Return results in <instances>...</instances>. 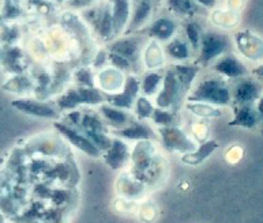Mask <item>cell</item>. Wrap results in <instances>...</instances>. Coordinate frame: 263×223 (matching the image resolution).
I'll return each mask as SVG.
<instances>
[{
  "instance_id": "obj_1",
  "label": "cell",
  "mask_w": 263,
  "mask_h": 223,
  "mask_svg": "<svg viewBox=\"0 0 263 223\" xmlns=\"http://www.w3.org/2000/svg\"><path fill=\"white\" fill-rule=\"evenodd\" d=\"M133 174L137 180L147 187H154L166 173V162L158 154L152 140H139L131 153Z\"/></svg>"
},
{
  "instance_id": "obj_2",
  "label": "cell",
  "mask_w": 263,
  "mask_h": 223,
  "mask_svg": "<svg viewBox=\"0 0 263 223\" xmlns=\"http://www.w3.org/2000/svg\"><path fill=\"white\" fill-rule=\"evenodd\" d=\"M190 102H206L217 108L228 106L232 104V91L229 85L221 76H210L202 79L193 90L190 91L187 98Z\"/></svg>"
},
{
  "instance_id": "obj_3",
  "label": "cell",
  "mask_w": 263,
  "mask_h": 223,
  "mask_svg": "<svg viewBox=\"0 0 263 223\" xmlns=\"http://www.w3.org/2000/svg\"><path fill=\"white\" fill-rule=\"evenodd\" d=\"M82 16L85 22L91 28L96 37L99 38V41L110 43L112 39L116 38L109 0L85 8Z\"/></svg>"
},
{
  "instance_id": "obj_4",
  "label": "cell",
  "mask_w": 263,
  "mask_h": 223,
  "mask_svg": "<svg viewBox=\"0 0 263 223\" xmlns=\"http://www.w3.org/2000/svg\"><path fill=\"white\" fill-rule=\"evenodd\" d=\"M105 94L97 87H71L60 94L55 101L60 110H74L79 105H101Z\"/></svg>"
},
{
  "instance_id": "obj_5",
  "label": "cell",
  "mask_w": 263,
  "mask_h": 223,
  "mask_svg": "<svg viewBox=\"0 0 263 223\" xmlns=\"http://www.w3.org/2000/svg\"><path fill=\"white\" fill-rule=\"evenodd\" d=\"M147 37V35H146ZM146 37L143 35L127 34L120 38L112 39L108 45L106 51L118 53L122 57L127 59L135 68V74H138L141 68L143 67L142 63V52L146 45Z\"/></svg>"
},
{
  "instance_id": "obj_6",
  "label": "cell",
  "mask_w": 263,
  "mask_h": 223,
  "mask_svg": "<svg viewBox=\"0 0 263 223\" xmlns=\"http://www.w3.org/2000/svg\"><path fill=\"white\" fill-rule=\"evenodd\" d=\"M184 98H187V94L183 90L180 82L177 80L172 68L169 67L164 74L161 90L158 91L157 97H156V105L162 109H171L177 112L180 109Z\"/></svg>"
},
{
  "instance_id": "obj_7",
  "label": "cell",
  "mask_w": 263,
  "mask_h": 223,
  "mask_svg": "<svg viewBox=\"0 0 263 223\" xmlns=\"http://www.w3.org/2000/svg\"><path fill=\"white\" fill-rule=\"evenodd\" d=\"M229 48V38L222 33L204 32L200 41L199 55H198L195 64L198 66H209L213 60H217Z\"/></svg>"
},
{
  "instance_id": "obj_8",
  "label": "cell",
  "mask_w": 263,
  "mask_h": 223,
  "mask_svg": "<svg viewBox=\"0 0 263 223\" xmlns=\"http://www.w3.org/2000/svg\"><path fill=\"white\" fill-rule=\"evenodd\" d=\"M12 108L28 114L30 117L47 118V120H58L60 116V109L56 104L39 99V98H18L11 102Z\"/></svg>"
},
{
  "instance_id": "obj_9",
  "label": "cell",
  "mask_w": 263,
  "mask_h": 223,
  "mask_svg": "<svg viewBox=\"0 0 263 223\" xmlns=\"http://www.w3.org/2000/svg\"><path fill=\"white\" fill-rule=\"evenodd\" d=\"M157 132L161 136L162 145L166 151H179V153L187 154L197 149L195 141L191 140L189 135L179 127H158Z\"/></svg>"
},
{
  "instance_id": "obj_10",
  "label": "cell",
  "mask_w": 263,
  "mask_h": 223,
  "mask_svg": "<svg viewBox=\"0 0 263 223\" xmlns=\"http://www.w3.org/2000/svg\"><path fill=\"white\" fill-rule=\"evenodd\" d=\"M139 91H141V82L138 80L135 75L128 74L126 76V83H124L123 90L116 94H105V102L120 109H133L134 104L139 97L138 95Z\"/></svg>"
},
{
  "instance_id": "obj_11",
  "label": "cell",
  "mask_w": 263,
  "mask_h": 223,
  "mask_svg": "<svg viewBox=\"0 0 263 223\" xmlns=\"http://www.w3.org/2000/svg\"><path fill=\"white\" fill-rule=\"evenodd\" d=\"M55 128L59 131L60 135H62L66 140L70 141L74 147H77V149L83 151V153L87 154V155L96 158L101 155V151L97 149V146H96L89 137L85 136L77 127L70 126V124H67V123L64 121H55Z\"/></svg>"
},
{
  "instance_id": "obj_12",
  "label": "cell",
  "mask_w": 263,
  "mask_h": 223,
  "mask_svg": "<svg viewBox=\"0 0 263 223\" xmlns=\"http://www.w3.org/2000/svg\"><path fill=\"white\" fill-rule=\"evenodd\" d=\"M235 44L240 55L251 62L263 60V38L250 30H240L235 34Z\"/></svg>"
},
{
  "instance_id": "obj_13",
  "label": "cell",
  "mask_w": 263,
  "mask_h": 223,
  "mask_svg": "<svg viewBox=\"0 0 263 223\" xmlns=\"http://www.w3.org/2000/svg\"><path fill=\"white\" fill-rule=\"evenodd\" d=\"M263 87L258 80L250 78H240L232 91L233 105H254L262 97Z\"/></svg>"
},
{
  "instance_id": "obj_14",
  "label": "cell",
  "mask_w": 263,
  "mask_h": 223,
  "mask_svg": "<svg viewBox=\"0 0 263 223\" xmlns=\"http://www.w3.org/2000/svg\"><path fill=\"white\" fill-rule=\"evenodd\" d=\"M124 83H126V76L123 71L112 66L105 67L96 74V86L104 94H116L122 91Z\"/></svg>"
},
{
  "instance_id": "obj_15",
  "label": "cell",
  "mask_w": 263,
  "mask_h": 223,
  "mask_svg": "<svg viewBox=\"0 0 263 223\" xmlns=\"http://www.w3.org/2000/svg\"><path fill=\"white\" fill-rule=\"evenodd\" d=\"M158 0H133V11L130 22L127 25L124 35L134 34L145 26L154 12V7Z\"/></svg>"
},
{
  "instance_id": "obj_16",
  "label": "cell",
  "mask_w": 263,
  "mask_h": 223,
  "mask_svg": "<svg viewBox=\"0 0 263 223\" xmlns=\"http://www.w3.org/2000/svg\"><path fill=\"white\" fill-rule=\"evenodd\" d=\"M110 135L123 137L127 140H153L157 137L156 131L145 121V120H135L120 129H109Z\"/></svg>"
},
{
  "instance_id": "obj_17",
  "label": "cell",
  "mask_w": 263,
  "mask_h": 223,
  "mask_svg": "<svg viewBox=\"0 0 263 223\" xmlns=\"http://www.w3.org/2000/svg\"><path fill=\"white\" fill-rule=\"evenodd\" d=\"M176 21L173 18H169V16H160L150 24L145 33L150 39H156L158 43H168L169 39L176 37Z\"/></svg>"
},
{
  "instance_id": "obj_18",
  "label": "cell",
  "mask_w": 263,
  "mask_h": 223,
  "mask_svg": "<svg viewBox=\"0 0 263 223\" xmlns=\"http://www.w3.org/2000/svg\"><path fill=\"white\" fill-rule=\"evenodd\" d=\"M213 70L216 71L217 74L222 75V76L229 79L244 78L248 74L247 67L241 63V60L237 59L232 53L222 55L221 57H218L214 66H213Z\"/></svg>"
},
{
  "instance_id": "obj_19",
  "label": "cell",
  "mask_w": 263,
  "mask_h": 223,
  "mask_svg": "<svg viewBox=\"0 0 263 223\" xmlns=\"http://www.w3.org/2000/svg\"><path fill=\"white\" fill-rule=\"evenodd\" d=\"M112 19H114L115 35L119 37L126 32L133 11V0H109Z\"/></svg>"
},
{
  "instance_id": "obj_20",
  "label": "cell",
  "mask_w": 263,
  "mask_h": 223,
  "mask_svg": "<svg viewBox=\"0 0 263 223\" xmlns=\"http://www.w3.org/2000/svg\"><path fill=\"white\" fill-rule=\"evenodd\" d=\"M142 63L146 70L158 71L165 67V51L161 43L149 39L142 52Z\"/></svg>"
},
{
  "instance_id": "obj_21",
  "label": "cell",
  "mask_w": 263,
  "mask_h": 223,
  "mask_svg": "<svg viewBox=\"0 0 263 223\" xmlns=\"http://www.w3.org/2000/svg\"><path fill=\"white\" fill-rule=\"evenodd\" d=\"M235 117L228 123L229 127H240V128L252 129L256 128L260 121L259 113L254 105H233Z\"/></svg>"
},
{
  "instance_id": "obj_22",
  "label": "cell",
  "mask_w": 263,
  "mask_h": 223,
  "mask_svg": "<svg viewBox=\"0 0 263 223\" xmlns=\"http://www.w3.org/2000/svg\"><path fill=\"white\" fill-rule=\"evenodd\" d=\"M100 114H101L102 120L106 121V124L112 129L124 128L134 120L133 116L127 110L112 106L106 102L100 105Z\"/></svg>"
},
{
  "instance_id": "obj_23",
  "label": "cell",
  "mask_w": 263,
  "mask_h": 223,
  "mask_svg": "<svg viewBox=\"0 0 263 223\" xmlns=\"http://www.w3.org/2000/svg\"><path fill=\"white\" fill-rule=\"evenodd\" d=\"M105 162L109 165L112 169H122L124 165L128 162L131 158V153L128 150V146L119 137H114L110 143L109 149L105 151Z\"/></svg>"
},
{
  "instance_id": "obj_24",
  "label": "cell",
  "mask_w": 263,
  "mask_h": 223,
  "mask_svg": "<svg viewBox=\"0 0 263 223\" xmlns=\"http://www.w3.org/2000/svg\"><path fill=\"white\" fill-rule=\"evenodd\" d=\"M146 185L142 184L141 181L137 180L131 173H124L119 177L118 180V192L119 195L124 197V199L138 200L145 196Z\"/></svg>"
},
{
  "instance_id": "obj_25",
  "label": "cell",
  "mask_w": 263,
  "mask_h": 223,
  "mask_svg": "<svg viewBox=\"0 0 263 223\" xmlns=\"http://www.w3.org/2000/svg\"><path fill=\"white\" fill-rule=\"evenodd\" d=\"M165 6L173 15L181 16L185 19L204 14V8L200 7L194 0H165Z\"/></svg>"
},
{
  "instance_id": "obj_26",
  "label": "cell",
  "mask_w": 263,
  "mask_h": 223,
  "mask_svg": "<svg viewBox=\"0 0 263 223\" xmlns=\"http://www.w3.org/2000/svg\"><path fill=\"white\" fill-rule=\"evenodd\" d=\"M172 71L176 75L177 80L180 82L183 90L187 95L191 91L193 83L199 72V66L198 64H187V63H176L171 66Z\"/></svg>"
},
{
  "instance_id": "obj_27",
  "label": "cell",
  "mask_w": 263,
  "mask_h": 223,
  "mask_svg": "<svg viewBox=\"0 0 263 223\" xmlns=\"http://www.w3.org/2000/svg\"><path fill=\"white\" fill-rule=\"evenodd\" d=\"M164 51L165 55H168L175 62H185L193 55V49L187 43V39L179 38V37H173L172 39H169Z\"/></svg>"
},
{
  "instance_id": "obj_28",
  "label": "cell",
  "mask_w": 263,
  "mask_h": 223,
  "mask_svg": "<svg viewBox=\"0 0 263 223\" xmlns=\"http://www.w3.org/2000/svg\"><path fill=\"white\" fill-rule=\"evenodd\" d=\"M25 53L21 51L20 48L8 47L7 49H3V62L4 67L11 71V74H24L25 71ZM0 62V63H2Z\"/></svg>"
},
{
  "instance_id": "obj_29",
  "label": "cell",
  "mask_w": 263,
  "mask_h": 223,
  "mask_svg": "<svg viewBox=\"0 0 263 223\" xmlns=\"http://www.w3.org/2000/svg\"><path fill=\"white\" fill-rule=\"evenodd\" d=\"M217 149H218V143L216 140H206L199 146V149H195L191 153L184 154L181 157V162L187 165H199L203 160H206V158L210 157Z\"/></svg>"
},
{
  "instance_id": "obj_30",
  "label": "cell",
  "mask_w": 263,
  "mask_h": 223,
  "mask_svg": "<svg viewBox=\"0 0 263 223\" xmlns=\"http://www.w3.org/2000/svg\"><path fill=\"white\" fill-rule=\"evenodd\" d=\"M164 74L160 71H149L143 75L141 80V93L145 97H153L157 95L158 91L161 90Z\"/></svg>"
},
{
  "instance_id": "obj_31",
  "label": "cell",
  "mask_w": 263,
  "mask_h": 223,
  "mask_svg": "<svg viewBox=\"0 0 263 223\" xmlns=\"http://www.w3.org/2000/svg\"><path fill=\"white\" fill-rule=\"evenodd\" d=\"M4 89L8 91H11V93H15V94L18 95H28L34 93L35 85L34 80L29 78L28 75L18 74L6 83Z\"/></svg>"
},
{
  "instance_id": "obj_32",
  "label": "cell",
  "mask_w": 263,
  "mask_h": 223,
  "mask_svg": "<svg viewBox=\"0 0 263 223\" xmlns=\"http://www.w3.org/2000/svg\"><path fill=\"white\" fill-rule=\"evenodd\" d=\"M183 30H184L185 39L190 44V47L193 49V52L199 51L200 41H202V35H203V29L202 25L198 21L189 18L183 22Z\"/></svg>"
},
{
  "instance_id": "obj_33",
  "label": "cell",
  "mask_w": 263,
  "mask_h": 223,
  "mask_svg": "<svg viewBox=\"0 0 263 223\" xmlns=\"http://www.w3.org/2000/svg\"><path fill=\"white\" fill-rule=\"evenodd\" d=\"M185 109L199 118H217L222 116V110L206 102H190L185 104Z\"/></svg>"
},
{
  "instance_id": "obj_34",
  "label": "cell",
  "mask_w": 263,
  "mask_h": 223,
  "mask_svg": "<svg viewBox=\"0 0 263 223\" xmlns=\"http://www.w3.org/2000/svg\"><path fill=\"white\" fill-rule=\"evenodd\" d=\"M210 19L216 26L221 29H233L239 24V12L233 10H214Z\"/></svg>"
},
{
  "instance_id": "obj_35",
  "label": "cell",
  "mask_w": 263,
  "mask_h": 223,
  "mask_svg": "<svg viewBox=\"0 0 263 223\" xmlns=\"http://www.w3.org/2000/svg\"><path fill=\"white\" fill-rule=\"evenodd\" d=\"M72 80L75 85L82 87H97L96 86V74L91 67H79L72 72Z\"/></svg>"
},
{
  "instance_id": "obj_36",
  "label": "cell",
  "mask_w": 263,
  "mask_h": 223,
  "mask_svg": "<svg viewBox=\"0 0 263 223\" xmlns=\"http://www.w3.org/2000/svg\"><path fill=\"white\" fill-rule=\"evenodd\" d=\"M152 121L158 127H166V126H175L177 120V112L171 109H162L156 106L153 114H152Z\"/></svg>"
},
{
  "instance_id": "obj_37",
  "label": "cell",
  "mask_w": 263,
  "mask_h": 223,
  "mask_svg": "<svg viewBox=\"0 0 263 223\" xmlns=\"http://www.w3.org/2000/svg\"><path fill=\"white\" fill-rule=\"evenodd\" d=\"M154 109H156V106L153 105V102L150 101L149 97H145V95H139L135 104H134V112H135V116L138 117V120L150 118Z\"/></svg>"
},
{
  "instance_id": "obj_38",
  "label": "cell",
  "mask_w": 263,
  "mask_h": 223,
  "mask_svg": "<svg viewBox=\"0 0 263 223\" xmlns=\"http://www.w3.org/2000/svg\"><path fill=\"white\" fill-rule=\"evenodd\" d=\"M191 129H193V133L195 139L199 141H206V137H208L209 128L206 123L197 121L191 124Z\"/></svg>"
},
{
  "instance_id": "obj_39",
  "label": "cell",
  "mask_w": 263,
  "mask_h": 223,
  "mask_svg": "<svg viewBox=\"0 0 263 223\" xmlns=\"http://www.w3.org/2000/svg\"><path fill=\"white\" fill-rule=\"evenodd\" d=\"M139 218L143 222H152L156 219V208L153 204H143L139 210Z\"/></svg>"
},
{
  "instance_id": "obj_40",
  "label": "cell",
  "mask_w": 263,
  "mask_h": 223,
  "mask_svg": "<svg viewBox=\"0 0 263 223\" xmlns=\"http://www.w3.org/2000/svg\"><path fill=\"white\" fill-rule=\"evenodd\" d=\"M99 3V0H68L67 6L72 10H85Z\"/></svg>"
},
{
  "instance_id": "obj_41",
  "label": "cell",
  "mask_w": 263,
  "mask_h": 223,
  "mask_svg": "<svg viewBox=\"0 0 263 223\" xmlns=\"http://www.w3.org/2000/svg\"><path fill=\"white\" fill-rule=\"evenodd\" d=\"M106 63H109L108 62V51H99L93 57V68H97V70H102L104 67H105Z\"/></svg>"
},
{
  "instance_id": "obj_42",
  "label": "cell",
  "mask_w": 263,
  "mask_h": 223,
  "mask_svg": "<svg viewBox=\"0 0 263 223\" xmlns=\"http://www.w3.org/2000/svg\"><path fill=\"white\" fill-rule=\"evenodd\" d=\"M194 2L204 10H212L217 6V0H194Z\"/></svg>"
},
{
  "instance_id": "obj_43",
  "label": "cell",
  "mask_w": 263,
  "mask_h": 223,
  "mask_svg": "<svg viewBox=\"0 0 263 223\" xmlns=\"http://www.w3.org/2000/svg\"><path fill=\"white\" fill-rule=\"evenodd\" d=\"M244 0H228V8L229 10H233V11H237L241 7H243Z\"/></svg>"
},
{
  "instance_id": "obj_44",
  "label": "cell",
  "mask_w": 263,
  "mask_h": 223,
  "mask_svg": "<svg viewBox=\"0 0 263 223\" xmlns=\"http://www.w3.org/2000/svg\"><path fill=\"white\" fill-rule=\"evenodd\" d=\"M252 75L259 80V83L263 87V64H260V66L256 67V68H254V70H252Z\"/></svg>"
},
{
  "instance_id": "obj_45",
  "label": "cell",
  "mask_w": 263,
  "mask_h": 223,
  "mask_svg": "<svg viewBox=\"0 0 263 223\" xmlns=\"http://www.w3.org/2000/svg\"><path fill=\"white\" fill-rule=\"evenodd\" d=\"M256 110H258V113H259L260 121L263 123V95L258 99V104H256Z\"/></svg>"
},
{
  "instance_id": "obj_46",
  "label": "cell",
  "mask_w": 263,
  "mask_h": 223,
  "mask_svg": "<svg viewBox=\"0 0 263 223\" xmlns=\"http://www.w3.org/2000/svg\"><path fill=\"white\" fill-rule=\"evenodd\" d=\"M0 223H6V219H4L3 215H0Z\"/></svg>"
}]
</instances>
